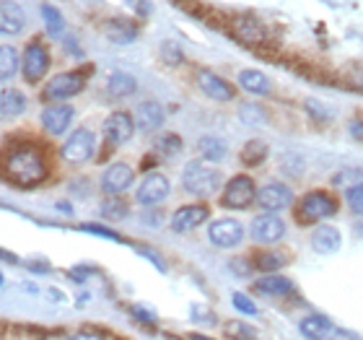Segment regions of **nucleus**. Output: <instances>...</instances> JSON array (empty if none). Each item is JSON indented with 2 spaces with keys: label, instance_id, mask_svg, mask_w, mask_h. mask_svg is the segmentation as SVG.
Returning a JSON list of instances; mask_svg holds the SVG:
<instances>
[{
  "label": "nucleus",
  "instance_id": "f257e3e1",
  "mask_svg": "<svg viewBox=\"0 0 363 340\" xmlns=\"http://www.w3.org/2000/svg\"><path fill=\"white\" fill-rule=\"evenodd\" d=\"M3 172L18 187H37L47 177V164L34 143H13L3 153Z\"/></svg>",
  "mask_w": 363,
  "mask_h": 340
},
{
  "label": "nucleus",
  "instance_id": "f03ea898",
  "mask_svg": "<svg viewBox=\"0 0 363 340\" xmlns=\"http://www.w3.org/2000/svg\"><path fill=\"white\" fill-rule=\"evenodd\" d=\"M182 185L189 195L195 197H211L216 195L223 185V174L213 169L205 159H192L182 169Z\"/></svg>",
  "mask_w": 363,
  "mask_h": 340
},
{
  "label": "nucleus",
  "instance_id": "7ed1b4c3",
  "mask_svg": "<svg viewBox=\"0 0 363 340\" xmlns=\"http://www.w3.org/2000/svg\"><path fill=\"white\" fill-rule=\"evenodd\" d=\"M335 213H337V200L330 192L314 190L309 195H303L301 205L296 211V219H298V224H317V221L330 219Z\"/></svg>",
  "mask_w": 363,
  "mask_h": 340
},
{
  "label": "nucleus",
  "instance_id": "20e7f679",
  "mask_svg": "<svg viewBox=\"0 0 363 340\" xmlns=\"http://www.w3.org/2000/svg\"><path fill=\"white\" fill-rule=\"evenodd\" d=\"M86 89V70H68V73H57L50 78L42 91L47 102H65V99L78 97Z\"/></svg>",
  "mask_w": 363,
  "mask_h": 340
},
{
  "label": "nucleus",
  "instance_id": "39448f33",
  "mask_svg": "<svg viewBox=\"0 0 363 340\" xmlns=\"http://www.w3.org/2000/svg\"><path fill=\"white\" fill-rule=\"evenodd\" d=\"M223 208H231V211H244L250 208L252 203H257V187L255 182L247 177V174H236L226 182L223 187V197H220Z\"/></svg>",
  "mask_w": 363,
  "mask_h": 340
},
{
  "label": "nucleus",
  "instance_id": "423d86ee",
  "mask_svg": "<svg viewBox=\"0 0 363 340\" xmlns=\"http://www.w3.org/2000/svg\"><path fill=\"white\" fill-rule=\"evenodd\" d=\"M94 151H96V136H94L89 128H78L76 133L62 143L60 156L68 161V164H86L89 159H94Z\"/></svg>",
  "mask_w": 363,
  "mask_h": 340
},
{
  "label": "nucleus",
  "instance_id": "0eeeda50",
  "mask_svg": "<svg viewBox=\"0 0 363 340\" xmlns=\"http://www.w3.org/2000/svg\"><path fill=\"white\" fill-rule=\"evenodd\" d=\"M169 190H172V185H169V180L164 174L148 172L143 177V182L138 185L135 200L143 205V208H156V205H161L169 197Z\"/></svg>",
  "mask_w": 363,
  "mask_h": 340
},
{
  "label": "nucleus",
  "instance_id": "6e6552de",
  "mask_svg": "<svg viewBox=\"0 0 363 340\" xmlns=\"http://www.w3.org/2000/svg\"><path fill=\"white\" fill-rule=\"evenodd\" d=\"M21 68H23V81H29V84H37V81H42V78L47 76L50 53H47V47L42 45L39 39H31L29 45H26Z\"/></svg>",
  "mask_w": 363,
  "mask_h": 340
},
{
  "label": "nucleus",
  "instance_id": "1a4fd4ad",
  "mask_svg": "<svg viewBox=\"0 0 363 340\" xmlns=\"http://www.w3.org/2000/svg\"><path fill=\"white\" fill-rule=\"evenodd\" d=\"M208 239L218 250H234L244 242V226L236 219H218L208 226Z\"/></svg>",
  "mask_w": 363,
  "mask_h": 340
},
{
  "label": "nucleus",
  "instance_id": "9d476101",
  "mask_svg": "<svg viewBox=\"0 0 363 340\" xmlns=\"http://www.w3.org/2000/svg\"><path fill=\"white\" fill-rule=\"evenodd\" d=\"M101 130H104L106 148H120V146H125L133 138L135 122H133V117L128 112H114L104 120V128Z\"/></svg>",
  "mask_w": 363,
  "mask_h": 340
},
{
  "label": "nucleus",
  "instance_id": "9b49d317",
  "mask_svg": "<svg viewBox=\"0 0 363 340\" xmlns=\"http://www.w3.org/2000/svg\"><path fill=\"white\" fill-rule=\"evenodd\" d=\"M250 234L257 244H275L286 236V224L275 213H262V216L252 221Z\"/></svg>",
  "mask_w": 363,
  "mask_h": 340
},
{
  "label": "nucleus",
  "instance_id": "f8f14e48",
  "mask_svg": "<svg viewBox=\"0 0 363 340\" xmlns=\"http://www.w3.org/2000/svg\"><path fill=\"white\" fill-rule=\"evenodd\" d=\"M234 37L239 39V42H244V45L259 47L267 42V31H265V26L259 23L257 16L244 13L234 18Z\"/></svg>",
  "mask_w": 363,
  "mask_h": 340
},
{
  "label": "nucleus",
  "instance_id": "ddd939ff",
  "mask_svg": "<svg viewBox=\"0 0 363 340\" xmlns=\"http://www.w3.org/2000/svg\"><path fill=\"white\" fill-rule=\"evenodd\" d=\"M133 180H135L133 167L117 161V164H109L104 169V174H101V190H104L106 195H120V192H125L133 185Z\"/></svg>",
  "mask_w": 363,
  "mask_h": 340
},
{
  "label": "nucleus",
  "instance_id": "4468645a",
  "mask_svg": "<svg viewBox=\"0 0 363 340\" xmlns=\"http://www.w3.org/2000/svg\"><path fill=\"white\" fill-rule=\"evenodd\" d=\"M197 86L208 99H216V102H231L236 97L234 86L228 84L226 78H220L218 73L213 70H200L197 73Z\"/></svg>",
  "mask_w": 363,
  "mask_h": 340
},
{
  "label": "nucleus",
  "instance_id": "2eb2a0df",
  "mask_svg": "<svg viewBox=\"0 0 363 340\" xmlns=\"http://www.w3.org/2000/svg\"><path fill=\"white\" fill-rule=\"evenodd\" d=\"M257 203H259V208H265L267 213H278L294 203V192H291L288 185L272 182V185H265V187L257 192Z\"/></svg>",
  "mask_w": 363,
  "mask_h": 340
},
{
  "label": "nucleus",
  "instance_id": "dca6fc26",
  "mask_svg": "<svg viewBox=\"0 0 363 340\" xmlns=\"http://www.w3.org/2000/svg\"><path fill=\"white\" fill-rule=\"evenodd\" d=\"M167 120V112H164V106L159 102H140L135 106V114H133V122H135L138 130H143V133H153V130H159Z\"/></svg>",
  "mask_w": 363,
  "mask_h": 340
},
{
  "label": "nucleus",
  "instance_id": "f3484780",
  "mask_svg": "<svg viewBox=\"0 0 363 340\" xmlns=\"http://www.w3.org/2000/svg\"><path fill=\"white\" fill-rule=\"evenodd\" d=\"M205 219H208L205 205H182L172 216V229L177 234H187V231H195L200 224H205Z\"/></svg>",
  "mask_w": 363,
  "mask_h": 340
},
{
  "label": "nucleus",
  "instance_id": "a211bd4d",
  "mask_svg": "<svg viewBox=\"0 0 363 340\" xmlns=\"http://www.w3.org/2000/svg\"><path fill=\"white\" fill-rule=\"evenodd\" d=\"M73 114L76 112L68 104H50L42 109V125H45L50 136H62L70 122H73Z\"/></svg>",
  "mask_w": 363,
  "mask_h": 340
},
{
  "label": "nucleus",
  "instance_id": "6ab92c4d",
  "mask_svg": "<svg viewBox=\"0 0 363 340\" xmlns=\"http://www.w3.org/2000/svg\"><path fill=\"white\" fill-rule=\"evenodd\" d=\"M340 244H342V234L335 226H330V224H319L314 229V234H311V247L319 255H333V252L340 250Z\"/></svg>",
  "mask_w": 363,
  "mask_h": 340
},
{
  "label": "nucleus",
  "instance_id": "aec40b11",
  "mask_svg": "<svg viewBox=\"0 0 363 340\" xmlns=\"http://www.w3.org/2000/svg\"><path fill=\"white\" fill-rule=\"evenodd\" d=\"M23 11L13 0H0V34H18L23 29Z\"/></svg>",
  "mask_w": 363,
  "mask_h": 340
},
{
  "label": "nucleus",
  "instance_id": "412c9836",
  "mask_svg": "<svg viewBox=\"0 0 363 340\" xmlns=\"http://www.w3.org/2000/svg\"><path fill=\"white\" fill-rule=\"evenodd\" d=\"M298 330H301L303 338L309 340H327L333 333V322L325 314H309L298 322Z\"/></svg>",
  "mask_w": 363,
  "mask_h": 340
},
{
  "label": "nucleus",
  "instance_id": "4be33fe9",
  "mask_svg": "<svg viewBox=\"0 0 363 340\" xmlns=\"http://www.w3.org/2000/svg\"><path fill=\"white\" fill-rule=\"evenodd\" d=\"M104 29L106 37L112 39L114 45H130L138 39V26L128 18H112V21H106Z\"/></svg>",
  "mask_w": 363,
  "mask_h": 340
},
{
  "label": "nucleus",
  "instance_id": "5701e85b",
  "mask_svg": "<svg viewBox=\"0 0 363 340\" xmlns=\"http://www.w3.org/2000/svg\"><path fill=\"white\" fill-rule=\"evenodd\" d=\"M255 291L262 296H286L294 291V283H291V278H286V275L270 273V275H265V278H259L257 283H255Z\"/></svg>",
  "mask_w": 363,
  "mask_h": 340
},
{
  "label": "nucleus",
  "instance_id": "b1692460",
  "mask_svg": "<svg viewBox=\"0 0 363 340\" xmlns=\"http://www.w3.org/2000/svg\"><path fill=\"white\" fill-rule=\"evenodd\" d=\"M26 109V97L18 89H6L0 94V117L3 120H13Z\"/></svg>",
  "mask_w": 363,
  "mask_h": 340
},
{
  "label": "nucleus",
  "instance_id": "393cba45",
  "mask_svg": "<svg viewBox=\"0 0 363 340\" xmlns=\"http://www.w3.org/2000/svg\"><path fill=\"white\" fill-rule=\"evenodd\" d=\"M197 151L205 161H223L228 156V143L223 138L216 136H205L197 141Z\"/></svg>",
  "mask_w": 363,
  "mask_h": 340
},
{
  "label": "nucleus",
  "instance_id": "a878e982",
  "mask_svg": "<svg viewBox=\"0 0 363 340\" xmlns=\"http://www.w3.org/2000/svg\"><path fill=\"white\" fill-rule=\"evenodd\" d=\"M239 84H242L244 91H250L255 97H267L270 94V78L265 73H259V70H242L239 73Z\"/></svg>",
  "mask_w": 363,
  "mask_h": 340
},
{
  "label": "nucleus",
  "instance_id": "bb28decb",
  "mask_svg": "<svg viewBox=\"0 0 363 340\" xmlns=\"http://www.w3.org/2000/svg\"><path fill=\"white\" fill-rule=\"evenodd\" d=\"M135 89H138V84L130 73H112L109 81H106V94H109L112 99H125Z\"/></svg>",
  "mask_w": 363,
  "mask_h": 340
},
{
  "label": "nucleus",
  "instance_id": "cd10ccee",
  "mask_svg": "<svg viewBox=\"0 0 363 340\" xmlns=\"http://www.w3.org/2000/svg\"><path fill=\"white\" fill-rule=\"evenodd\" d=\"M182 148H184V143L177 133H164V136L156 138V146H153V151L159 153L161 159H174L182 153Z\"/></svg>",
  "mask_w": 363,
  "mask_h": 340
},
{
  "label": "nucleus",
  "instance_id": "c85d7f7f",
  "mask_svg": "<svg viewBox=\"0 0 363 340\" xmlns=\"http://www.w3.org/2000/svg\"><path fill=\"white\" fill-rule=\"evenodd\" d=\"M265 159H267V143L259 141V138H252L250 143L242 148V161L247 167H257V164H262Z\"/></svg>",
  "mask_w": 363,
  "mask_h": 340
},
{
  "label": "nucleus",
  "instance_id": "c756f323",
  "mask_svg": "<svg viewBox=\"0 0 363 340\" xmlns=\"http://www.w3.org/2000/svg\"><path fill=\"white\" fill-rule=\"evenodd\" d=\"M128 213H130V205L117 195H109L104 203H101V216H104L106 221H125Z\"/></svg>",
  "mask_w": 363,
  "mask_h": 340
},
{
  "label": "nucleus",
  "instance_id": "7c9ffc66",
  "mask_svg": "<svg viewBox=\"0 0 363 340\" xmlns=\"http://www.w3.org/2000/svg\"><path fill=\"white\" fill-rule=\"evenodd\" d=\"M18 73V53L13 47L0 45V81H8Z\"/></svg>",
  "mask_w": 363,
  "mask_h": 340
},
{
  "label": "nucleus",
  "instance_id": "2f4dec72",
  "mask_svg": "<svg viewBox=\"0 0 363 340\" xmlns=\"http://www.w3.org/2000/svg\"><path fill=\"white\" fill-rule=\"evenodd\" d=\"M42 18H45L50 37H60L62 31H65V18H62V13L55 6H42Z\"/></svg>",
  "mask_w": 363,
  "mask_h": 340
},
{
  "label": "nucleus",
  "instance_id": "473e14b6",
  "mask_svg": "<svg viewBox=\"0 0 363 340\" xmlns=\"http://www.w3.org/2000/svg\"><path fill=\"white\" fill-rule=\"evenodd\" d=\"M239 120L250 128H257V125H265L267 122V112L259 104H242L239 106Z\"/></svg>",
  "mask_w": 363,
  "mask_h": 340
},
{
  "label": "nucleus",
  "instance_id": "72a5a7b5",
  "mask_svg": "<svg viewBox=\"0 0 363 340\" xmlns=\"http://www.w3.org/2000/svg\"><path fill=\"white\" fill-rule=\"evenodd\" d=\"M303 109H306V114H309L314 122H333V117H335L333 106L322 104L317 99H306V102H303Z\"/></svg>",
  "mask_w": 363,
  "mask_h": 340
},
{
  "label": "nucleus",
  "instance_id": "f704fd0d",
  "mask_svg": "<svg viewBox=\"0 0 363 340\" xmlns=\"http://www.w3.org/2000/svg\"><path fill=\"white\" fill-rule=\"evenodd\" d=\"M345 203H348V208L356 213V216H363V182L348 187V192H345Z\"/></svg>",
  "mask_w": 363,
  "mask_h": 340
},
{
  "label": "nucleus",
  "instance_id": "c9c22d12",
  "mask_svg": "<svg viewBox=\"0 0 363 340\" xmlns=\"http://www.w3.org/2000/svg\"><path fill=\"white\" fill-rule=\"evenodd\" d=\"M226 333L231 335L234 340H255V338H257L255 327L244 325V322H231V325H226Z\"/></svg>",
  "mask_w": 363,
  "mask_h": 340
},
{
  "label": "nucleus",
  "instance_id": "e433bc0d",
  "mask_svg": "<svg viewBox=\"0 0 363 340\" xmlns=\"http://www.w3.org/2000/svg\"><path fill=\"white\" fill-rule=\"evenodd\" d=\"M231 302H234L236 309L242 312V314H247V317H255V314L259 312V309H257V304L252 302V299H250L247 294H239V291H236V294L231 296Z\"/></svg>",
  "mask_w": 363,
  "mask_h": 340
},
{
  "label": "nucleus",
  "instance_id": "4c0bfd02",
  "mask_svg": "<svg viewBox=\"0 0 363 340\" xmlns=\"http://www.w3.org/2000/svg\"><path fill=\"white\" fill-rule=\"evenodd\" d=\"M81 231L86 234H96V236H104V239H112V242H122V236L112 229L101 226V224H81Z\"/></svg>",
  "mask_w": 363,
  "mask_h": 340
},
{
  "label": "nucleus",
  "instance_id": "58836bf2",
  "mask_svg": "<svg viewBox=\"0 0 363 340\" xmlns=\"http://www.w3.org/2000/svg\"><path fill=\"white\" fill-rule=\"evenodd\" d=\"M161 57H164L167 65H179V62L184 60V55H182V50L174 42H164V45H161Z\"/></svg>",
  "mask_w": 363,
  "mask_h": 340
},
{
  "label": "nucleus",
  "instance_id": "ea45409f",
  "mask_svg": "<svg viewBox=\"0 0 363 340\" xmlns=\"http://www.w3.org/2000/svg\"><path fill=\"white\" fill-rule=\"evenodd\" d=\"M283 255H275V252H267V255H262V257H257V268L259 270H267V273H272V270H280L283 268Z\"/></svg>",
  "mask_w": 363,
  "mask_h": 340
},
{
  "label": "nucleus",
  "instance_id": "a19ab883",
  "mask_svg": "<svg viewBox=\"0 0 363 340\" xmlns=\"http://www.w3.org/2000/svg\"><path fill=\"white\" fill-rule=\"evenodd\" d=\"M361 177H363V172L361 169H340V172L335 174L333 177V185H337V187H342V185H350V182H361ZM353 187V185H350Z\"/></svg>",
  "mask_w": 363,
  "mask_h": 340
},
{
  "label": "nucleus",
  "instance_id": "79ce46f5",
  "mask_svg": "<svg viewBox=\"0 0 363 340\" xmlns=\"http://www.w3.org/2000/svg\"><path fill=\"white\" fill-rule=\"evenodd\" d=\"M138 252H140V255H143V257H148V260H151V263L156 265V268H159L161 273H167V265H164V260H161V257H159V252L148 250V247H138Z\"/></svg>",
  "mask_w": 363,
  "mask_h": 340
},
{
  "label": "nucleus",
  "instance_id": "37998d69",
  "mask_svg": "<svg viewBox=\"0 0 363 340\" xmlns=\"http://www.w3.org/2000/svg\"><path fill=\"white\" fill-rule=\"evenodd\" d=\"M133 314H135L138 319H140V322H143V325H153V322H156V317H153L151 312H145L143 307H133Z\"/></svg>",
  "mask_w": 363,
  "mask_h": 340
},
{
  "label": "nucleus",
  "instance_id": "c03bdc74",
  "mask_svg": "<svg viewBox=\"0 0 363 340\" xmlns=\"http://www.w3.org/2000/svg\"><path fill=\"white\" fill-rule=\"evenodd\" d=\"M143 224H145V226H161V213L159 211H145L143 213Z\"/></svg>",
  "mask_w": 363,
  "mask_h": 340
},
{
  "label": "nucleus",
  "instance_id": "a18cd8bd",
  "mask_svg": "<svg viewBox=\"0 0 363 340\" xmlns=\"http://www.w3.org/2000/svg\"><path fill=\"white\" fill-rule=\"evenodd\" d=\"M327 340H361V338L356 333H350V330H333Z\"/></svg>",
  "mask_w": 363,
  "mask_h": 340
},
{
  "label": "nucleus",
  "instance_id": "49530a36",
  "mask_svg": "<svg viewBox=\"0 0 363 340\" xmlns=\"http://www.w3.org/2000/svg\"><path fill=\"white\" fill-rule=\"evenodd\" d=\"M350 136L356 138V141H363V122L361 120L350 122Z\"/></svg>",
  "mask_w": 363,
  "mask_h": 340
},
{
  "label": "nucleus",
  "instance_id": "de8ad7c7",
  "mask_svg": "<svg viewBox=\"0 0 363 340\" xmlns=\"http://www.w3.org/2000/svg\"><path fill=\"white\" fill-rule=\"evenodd\" d=\"M68 340H104V338H101V335H94V333H78Z\"/></svg>",
  "mask_w": 363,
  "mask_h": 340
},
{
  "label": "nucleus",
  "instance_id": "09e8293b",
  "mask_svg": "<svg viewBox=\"0 0 363 340\" xmlns=\"http://www.w3.org/2000/svg\"><path fill=\"white\" fill-rule=\"evenodd\" d=\"M189 340H211V338H205V335H200V333H192L189 335Z\"/></svg>",
  "mask_w": 363,
  "mask_h": 340
},
{
  "label": "nucleus",
  "instance_id": "8fccbe9b",
  "mask_svg": "<svg viewBox=\"0 0 363 340\" xmlns=\"http://www.w3.org/2000/svg\"><path fill=\"white\" fill-rule=\"evenodd\" d=\"M356 234H358V236H363V219L356 224Z\"/></svg>",
  "mask_w": 363,
  "mask_h": 340
},
{
  "label": "nucleus",
  "instance_id": "3c124183",
  "mask_svg": "<svg viewBox=\"0 0 363 340\" xmlns=\"http://www.w3.org/2000/svg\"><path fill=\"white\" fill-rule=\"evenodd\" d=\"M0 283H3V275H0Z\"/></svg>",
  "mask_w": 363,
  "mask_h": 340
}]
</instances>
